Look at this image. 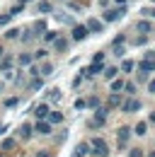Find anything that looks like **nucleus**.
Listing matches in <instances>:
<instances>
[{
  "mask_svg": "<svg viewBox=\"0 0 155 157\" xmlns=\"http://www.w3.org/2000/svg\"><path fill=\"white\" fill-rule=\"evenodd\" d=\"M141 12H143L145 17H155V7H143Z\"/></svg>",
  "mask_w": 155,
  "mask_h": 157,
  "instance_id": "obj_35",
  "label": "nucleus"
},
{
  "mask_svg": "<svg viewBox=\"0 0 155 157\" xmlns=\"http://www.w3.org/2000/svg\"><path fill=\"white\" fill-rule=\"evenodd\" d=\"M121 70H124V73H131V70H133V60H124V63H121Z\"/></svg>",
  "mask_w": 155,
  "mask_h": 157,
  "instance_id": "obj_29",
  "label": "nucleus"
},
{
  "mask_svg": "<svg viewBox=\"0 0 155 157\" xmlns=\"http://www.w3.org/2000/svg\"><path fill=\"white\" fill-rule=\"evenodd\" d=\"M32 136H34V126H32V123H22V126H19V138H22V140H29Z\"/></svg>",
  "mask_w": 155,
  "mask_h": 157,
  "instance_id": "obj_13",
  "label": "nucleus"
},
{
  "mask_svg": "<svg viewBox=\"0 0 155 157\" xmlns=\"http://www.w3.org/2000/svg\"><path fill=\"white\" fill-rule=\"evenodd\" d=\"M124 53H126V51H124L121 46H114V56H124Z\"/></svg>",
  "mask_w": 155,
  "mask_h": 157,
  "instance_id": "obj_42",
  "label": "nucleus"
},
{
  "mask_svg": "<svg viewBox=\"0 0 155 157\" xmlns=\"http://www.w3.org/2000/svg\"><path fill=\"white\" fill-rule=\"evenodd\" d=\"M124 111H126V114H136V111H141V99H136V97L126 99V101H124Z\"/></svg>",
  "mask_w": 155,
  "mask_h": 157,
  "instance_id": "obj_6",
  "label": "nucleus"
},
{
  "mask_svg": "<svg viewBox=\"0 0 155 157\" xmlns=\"http://www.w3.org/2000/svg\"><path fill=\"white\" fill-rule=\"evenodd\" d=\"M148 92H150V94H155V80H150V82H148Z\"/></svg>",
  "mask_w": 155,
  "mask_h": 157,
  "instance_id": "obj_43",
  "label": "nucleus"
},
{
  "mask_svg": "<svg viewBox=\"0 0 155 157\" xmlns=\"http://www.w3.org/2000/svg\"><path fill=\"white\" fill-rule=\"evenodd\" d=\"M19 104V99L17 97H10V99H5V106H17Z\"/></svg>",
  "mask_w": 155,
  "mask_h": 157,
  "instance_id": "obj_36",
  "label": "nucleus"
},
{
  "mask_svg": "<svg viewBox=\"0 0 155 157\" xmlns=\"http://www.w3.org/2000/svg\"><path fill=\"white\" fill-rule=\"evenodd\" d=\"M121 44H124V34H119V36L114 39V46H121Z\"/></svg>",
  "mask_w": 155,
  "mask_h": 157,
  "instance_id": "obj_44",
  "label": "nucleus"
},
{
  "mask_svg": "<svg viewBox=\"0 0 155 157\" xmlns=\"http://www.w3.org/2000/svg\"><path fill=\"white\" fill-rule=\"evenodd\" d=\"M87 106V99H78L75 101V109H85Z\"/></svg>",
  "mask_w": 155,
  "mask_h": 157,
  "instance_id": "obj_40",
  "label": "nucleus"
},
{
  "mask_svg": "<svg viewBox=\"0 0 155 157\" xmlns=\"http://www.w3.org/2000/svg\"><path fill=\"white\" fill-rule=\"evenodd\" d=\"M34 114H37V121H46V118L51 116V109H49V104H39L37 109H34Z\"/></svg>",
  "mask_w": 155,
  "mask_h": 157,
  "instance_id": "obj_10",
  "label": "nucleus"
},
{
  "mask_svg": "<svg viewBox=\"0 0 155 157\" xmlns=\"http://www.w3.org/2000/svg\"><path fill=\"white\" fill-rule=\"evenodd\" d=\"M131 133H133V128H131V126H121V128H119V133H116V143H119V150H124V147H126V143H129Z\"/></svg>",
  "mask_w": 155,
  "mask_h": 157,
  "instance_id": "obj_3",
  "label": "nucleus"
},
{
  "mask_svg": "<svg viewBox=\"0 0 155 157\" xmlns=\"http://www.w3.org/2000/svg\"><path fill=\"white\" fill-rule=\"evenodd\" d=\"M136 32H141L143 36H148V34L153 32V22H148V20H141V22H136Z\"/></svg>",
  "mask_w": 155,
  "mask_h": 157,
  "instance_id": "obj_11",
  "label": "nucleus"
},
{
  "mask_svg": "<svg viewBox=\"0 0 155 157\" xmlns=\"http://www.w3.org/2000/svg\"><path fill=\"white\" fill-rule=\"evenodd\" d=\"M0 56H2V46H0Z\"/></svg>",
  "mask_w": 155,
  "mask_h": 157,
  "instance_id": "obj_51",
  "label": "nucleus"
},
{
  "mask_svg": "<svg viewBox=\"0 0 155 157\" xmlns=\"http://www.w3.org/2000/svg\"><path fill=\"white\" fill-rule=\"evenodd\" d=\"M54 48H56L58 53H61V51H66V48H68V39H63V36H58V39L54 41Z\"/></svg>",
  "mask_w": 155,
  "mask_h": 157,
  "instance_id": "obj_18",
  "label": "nucleus"
},
{
  "mask_svg": "<svg viewBox=\"0 0 155 157\" xmlns=\"http://www.w3.org/2000/svg\"><path fill=\"white\" fill-rule=\"evenodd\" d=\"M87 29L95 32V34H102V32H104V22H99V20L92 17V20H87Z\"/></svg>",
  "mask_w": 155,
  "mask_h": 157,
  "instance_id": "obj_14",
  "label": "nucleus"
},
{
  "mask_svg": "<svg viewBox=\"0 0 155 157\" xmlns=\"http://www.w3.org/2000/svg\"><path fill=\"white\" fill-rule=\"evenodd\" d=\"M5 36H7V39H17V36H19V29H17V27L7 29V32H5Z\"/></svg>",
  "mask_w": 155,
  "mask_h": 157,
  "instance_id": "obj_30",
  "label": "nucleus"
},
{
  "mask_svg": "<svg viewBox=\"0 0 155 157\" xmlns=\"http://www.w3.org/2000/svg\"><path fill=\"white\" fill-rule=\"evenodd\" d=\"M90 147H92V155L95 157H107L109 155V145H107V140H102V138H92Z\"/></svg>",
  "mask_w": 155,
  "mask_h": 157,
  "instance_id": "obj_2",
  "label": "nucleus"
},
{
  "mask_svg": "<svg viewBox=\"0 0 155 157\" xmlns=\"http://www.w3.org/2000/svg\"><path fill=\"white\" fill-rule=\"evenodd\" d=\"M153 70H155V51H148L145 58L138 63V78L145 80V78H148V73H153Z\"/></svg>",
  "mask_w": 155,
  "mask_h": 157,
  "instance_id": "obj_1",
  "label": "nucleus"
},
{
  "mask_svg": "<svg viewBox=\"0 0 155 157\" xmlns=\"http://www.w3.org/2000/svg\"><path fill=\"white\" fill-rule=\"evenodd\" d=\"M126 15V7H114V10H107L104 12V22H116Z\"/></svg>",
  "mask_w": 155,
  "mask_h": 157,
  "instance_id": "obj_4",
  "label": "nucleus"
},
{
  "mask_svg": "<svg viewBox=\"0 0 155 157\" xmlns=\"http://www.w3.org/2000/svg\"><path fill=\"white\" fill-rule=\"evenodd\" d=\"M153 2H155V0H153Z\"/></svg>",
  "mask_w": 155,
  "mask_h": 157,
  "instance_id": "obj_52",
  "label": "nucleus"
},
{
  "mask_svg": "<svg viewBox=\"0 0 155 157\" xmlns=\"http://www.w3.org/2000/svg\"><path fill=\"white\" fill-rule=\"evenodd\" d=\"M92 63H104V53L99 51V53H95V58H92Z\"/></svg>",
  "mask_w": 155,
  "mask_h": 157,
  "instance_id": "obj_39",
  "label": "nucleus"
},
{
  "mask_svg": "<svg viewBox=\"0 0 155 157\" xmlns=\"http://www.w3.org/2000/svg\"><path fill=\"white\" fill-rule=\"evenodd\" d=\"M116 5H119V7H124V5H126V0H114Z\"/></svg>",
  "mask_w": 155,
  "mask_h": 157,
  "instance_id": "obj_46",
  "label": "nucleus"
},
{
  "mask_svg": "<svg viewBox=\"0 0 155 157\" xmlns=\"http://www.w3.org/2000/svg\"><path fill=\"white\" fill-rule=\"evenodd\" d=\"M2 133H5V126H2V123H0V136H2Z\"/></svg>",
  "mask_w": 155,
  "mask_h": 157,
  "instance_id": "obj_48",
  "label": "nucleus"
},
{
  "mask_svg": "<svg viewBox=\"0 0 155 157\" xmlns=\"http://www.w3.org/2000/svg\"><path fill=\"white\" fill-rule=\"evenodd\" d=\"M19 2H22V5H24V2H29V0H19Z\"/></svg>",
  "mask_w": 155,
  "mask_h": 157,
  "instance_id": "obj_50",
  "label": "nucleus"
},
{
  "mask_svg": "<svg viewBox=\"0 0 155 157\" xmlns=\"http://www.w3.org/2000/svg\"><path fill=\"white\" fill-rule=\"evenodd\" d=\"M44 39H46V41H56L58 39V32H46V34H44Z\"/></svg>",
  "mask_w": 155,
  "mask_h": 157,
  "instance_id": "obj_33",
  "label": "nucleus"
},
{
  "mask_svg": "<svg viewBox=\"0 0 155 157\" xmlns=\"http://www.w3.org/2000/svg\"><path fill=\"white\" fill-rule=\"evenodd\" d=\"M61 97H63V94H61L58 90H54V92H49V99H51V101H61Z\"/></svg>",
  "mask_w": 155,
  "mask_h": 157,
  "instance_id": "obj_32",
  "label": "nucleus"
},
{
  "mask_svg": "<svg viewBox=\"0 0 155 157\" xmlns=\"http://www.w3.org/2000/svg\"><path fill=\"white\" fill-rule=\"evenodd\" d=\"M87 34H90L87 24H75V27H73V39H75V41H85V39H87Z\"/></svg>",
  "mask_w": 155,
  "mask_h": 157,
  "instance_id": "obj_5",
  "label": "nucleus"
},
{
  "mask_svg": "<svg viewBox=\"0 0 155 157\" xmlns=\"http://www.w3.org/2000/svg\"><path fill=\"white\" fill-rule=\"evenodd\" d=\"M49 123H51V126H56V123H63V114H61V111H51V116H49Z\"/></svg>",
  "mask_w": 155,
  "mask_h": 157,
  "instance_id": "obj_23",
  "label": "nucleus"
},
{
  "mask_svg": "<svg viewBox=\"0 0 155 157\" xmlns=\"http://www.w3.org/2000/svg\"><path fill=\"white\" fill-rule=\"evenodd\" d=\"M51 73H54V65H51V63H44V65L39 68V78H49Z\"/></svg>",
  "mask_w": 155,
  "mask_h": 157,
  "instance_id": "obj_17",
  "label": "nucleus"
},
{
  "mask_svg": "<svg viewBox=\"0 0 155 157\" xmlns=\"http://www.w3.org/2000/svg\"><path fill=\"white\" fill-rule=\"evenodd\" d=\"M148 157H155V150H153V152H148Z\"/></svg>",
  "mask_w": 155,
  "mask_h": 157,
  "instance_id": "obj_49",
  "label": "nucleus"
},
{
  "mask_svg": "<svg viewBox=\"0 0 155 157\" xmlns=\"http://www.w3.org/2000/svg\"><path fill=\"white\" fill-rule=\"evenodd\" d=\"M150 123H155V111H153V114H150Z\"/></svg>",
  "mask_w": 155,
  "mask_h": 157,
  "instance_id": "obj_47",
  "label": "nucleus"
},
{
  "mask_svg": "<svg viewBox=\"0 0 155 157\" xmlns=\"http://www.w3.org/2000/svg\"><path fill=\"white\" fill-rule=\"evenodd\" d=\"M107 111H109V109H102V106H99V109H97L95 111V118H92V121H90V126H104V121H107Z\"/></svg>",
  "mask_w": 155,
  "mask_h": 157,
  "instance_id": "obj_7",
  "label": "nucleus"
},
{
  "mask_svg": "<svg viewBox=\"0 0 155 157\" xmlns=\"http://www.w3.org/2000/svg\"><path fill=\"white\" fill-rule=\"evenodd\" d=\"M0 147H2V150H12V147H15V138H5V140L0 143Z\"/></svg>",
  "mask_w": 155,
  "mask_h": 157,
  "instance_id": "obj_25",
  "label": "nucleus"
},
{
  "mask_svg": "<svg viewBox=\"0 0 155 157\" xmlns=\"http://www.w3.org/2000/svg\"><path fill=\"white\" fill-rule=\"evenodd\" d=\"M92 152V147H90V143H78L75 150H73V157H87Z\"/></svg>",
  "mask_w": 155,
  "mask_h": 157,
  "instance_id": "obj_9",
  "label": "nucleus"
},
{
  "mask_svg": "<svg viewBox=\"0 0 155 157\" xmlns=\"http://www.w3.org/2000/svg\"><path fill=\"white\" fill-rule=\"evenodd\" d=\"M129 157H143V150H141V147H133V150L129 152Z\"/></svg>",
  "mask_w": 155,
  "mask_h": 157,
  "instance_id": "obj_37",
  "label": "nucleus"
},
{
  "mask_svg": "<svg viewBox=\"0 0 155 157\" xmlns=\"http://www.w3.org/2000/svg\"><path fill=\"white\" fill-rule=\"evenodd\" d=\"M10 65H12V56H5L2 63H0V70H5V73H7V70H10Z\"/></svg>",
  "mask_w": 155,
  "mask_h": 157,
  "instance_id": "obj_27",
  "label": "nucleus"
},
{
  "mask_svg": "<svg viewBox=\"0 0 155 157\" xmlns=\"http://www.w3.org/2000/svg\"><path fill=\"white\" fill-rule=\"evenodd\" d=\"M133 133H136V136H145V133H148V123H145V121L136 123V126H133Z\"/></svg>",
  "mask_w": 155,
  "mask_h": 157,
  "instance_id": "obj_20",
  "label": "nucleus"
},
{
  "mask_svg": "<svg viewBox=\"0 0 155 157\" xmlns=\"http://www.w3.org/2000/svg\"><path fill=\"white\" fill-rule=\"evenodd\" d=\"M19 12H24V5H22V2H17V5H12V7H10V15H12V17H17Z\"/></svg>",
  "mask_w": 155,
  "mask_h": 157,
  "instance_id": "obj_28",
  "label": "nucleus"
},
{
  "mask_svg": "<svg viewBox=\"0 0 155 157\" xmlns=\"http://www.w3.org/2000/svg\"><path fill=\"white\" fill-rule=\"evenodd\" d=\"M124 87H126V82H124V80H121V78L112 80V94H119V92H121Z\"/></svg>",
  "mask_w": 155,
  "mask_h": 157,
  "instance_id": "obj_16",
  "label": "nucleus"
},
{
  "mask_svg": "<svg viewBox=\"0 0 155 157\" xmlns=\"http://www.w3.org/2000/svg\"><path fill=\"white\" fill-rule=\"evenodd\" d=\"M10 20H12V15H10V12H5V15H0V27H5V24H10Z\"/></svg>",
  "mask_w": 155,
  "mask_h": 157,
  "instance_id": "obj_31",
  "label": "nucleus"
},
{
  "mask_svg": "<svg viewBox=\"0 0 155 157\" xmlns=\"http://www.w3.org/2000/svg\"><path fill=\"white\" fill-rule=\"evenodd\" d=\"M37 12H41V15L51 12V2H49V0H39V5H37Z\"/></svg>",
  "mask_w": 155,
  "mask_h": 157,
  "instance_id": "obj_19",
  "label": "nucleus"
},
{
  "mask_svg": "<svg viewBox=\"0 0 155 157\" xmlns=\"http://www.w3.org/2000/svg\"><path fill=\"white\" fill-rule=\"evenodd\" d=\"M34 34H46V22L39 20L37 24H34Z\"/></svg>",
  "mask_w": 155,
  "mask_h": 157,
  "instance_id": "obj_24",
  "label": "nucleus"
},
{
  "mask_svg": "<svg viewBox=\"0 0 155 157\" xmlns=\"http://www.w3.org/2000/svg\"><path fill=\"white\" fill-rule=\"evenodd\" d=\"M46 53H49L46 48H39V51H37V56H34V58H46Z\"/></svg>",
  "mask_w": 155,
  "mask_h": 157,
  "instance_id": "obj_41",
  "label": "nucleus"
},
{
  "mask_svg": "<svg viewBox=\"0 0 155 157\" xmlns=\"http://www.w3.org/2000/svg\"><path fill=\"white\" fill-rule=\"evenodd\" d=\"M34 131H37L39 136H49V133H51V123H49V121H37V123H34Z\"/></svg>",
  "mask_w": 155,
  "mask_h": 157,
  "instance_id": "obj_12",
  "label": "nucleus"
},
{
  "mask_svg": "<svg viewBox=\"0 0 155 157\" xmlns=\"http://www.w3.org/2000/svg\"><path fill=\"white\" fill-rule=\"evenodd\" d=\"M41 87H44V78H34L29 82V90H41Z\"/></svg>",
  "mask_w": 155,
  "mask_h": 157,
  "instance_id": "obj_26",
  "label": "nucleus"
},
{
  "mask_svg": "<svg viewBox=\"0 0 155 157\" xmlns=\"http://www.w3.org/2000/svg\"><path fill=\"white\" fill-rule=\"evenodd\" d=\"M32 60H34V56H32V53H19L17 63H19V65H32Z\"/></svg>",
  "mask_w": 155,
  "mask_h": 157,
  "instance_id": "obj_21",
  "label": "nucleus"
},
{
  "mask_svg": "<svg viewBox=\"0 0 155 157\" xmlns=\"http://www.w3.org/2000/svg\"><path fill=\"white\" fill-rule=\"evenodd\" d=\"M107 106H109V109L124 106V99H121V94H112V97H109V101H107Z\"/></svg>",
  "mask_w": 155,
  "mask_h": 157,
  "instance_id": "obj_15",
  "label": "nucleus"
},
{
  "mask_svg": "<svg viewBox=\"0 0 155 157\" xmlns=\"http://www.w3.org/2000/svg\"><path fill=\"white\" fill-rule=\"evenodd\" d=\"M37 157H51V155H49V152H44V150H41V152H37Z\"/></svg>",
  "mask_w": 155,
  "mask_h": 157,
  "instance_id": "obj_45",
  "label": "nucleus"
},
{
  "mask_svg": "<svg viewBox=\"0 0 155 157\" xmlns=\"http://www.w3.org/2000/svg\"><path fill=\"white\" fill-rule=\"evenodd\" d=\"M116 75H119V68H116V65H109V68L104 70V78L107 80H116Z\"/></svg>",
  "mask_w": 155,
  "mask_h": 157,
  "instance_id": "obj_22",
  "label": "nucleus"
},
{
  "mask_svg": "<svg viewBox=\"0 0 155 157\" xmlns=\"http://www.w3.org/2000/svg\"><path fill=\"white\" fill-rule=\"evenodd\" d=\"M124 90H126L129 94H136V85H133V82H126V87H124Z\"/></svg>",
  "mask_w": 155,
  "mask_h": 157,
  "instance_id": "obj_38",
  "label": "nucleus"
},
{
  "mask_svg": "<svg viewBox=\"0 0 155 157\" xmlns=\"http://www.w3.org/2000/svg\"><path fill=\"white\" fill-rule=\"evenodd\" d=\"M104 70H107V68H104V63H92L90 68H85V73H82V75H85V78H95V75L104 73Z\"/></svg>",
  "mask_w": 155,
  "mask_h": 157,
  "instance_id": "obj_8",
  "label": "nucleus"
},
{
  "mask_svg": "<svg viewBox=\"0 0 155 157\" xmlns=\"http://www.w3.org/2000/svg\"><path fill=\"white\" fill-rule=\"evenodd\" d=\"M87 106H92V109H99V99H97V97H90V99H87Z\"/></svg>",
  "mask_w": 155,
  "mask_h": 157,
  "instance_id": "obj_34",
  "label": "nucleus"
}]
</instances>
